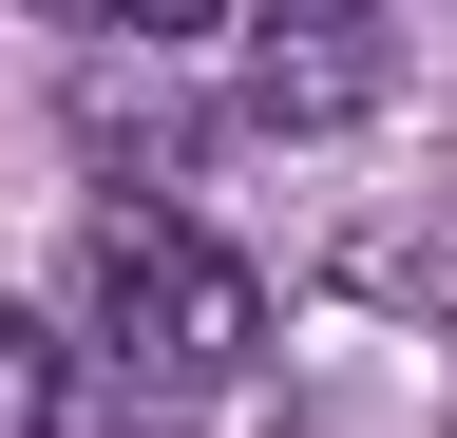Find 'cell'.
<instances>
[{
	"instance_id": "cell-1",
	"label": "cell",
	"mask_w": 457,
	"mask_h": 438,
	"mask_svg": "<svg viewBox=\"0 0 457 438\" xmlns=\"http://www.w3.org/2000/svg\"><path fill=\"white\" fill-rule=\"evenodd\" d=\"M77 343H96L114 381H153V401H210V381L267 343V286L191 229V210L134 191V210H96V229H77Z\"/></svg>"
},
{
	"instance_id": "cell-2",
	"label": "cell",
	"mask_w": 457,
	"mask_h": 438,
	"mask_svg": "<svg viewBox=\"0 0 457 438\" xmlns=\"http://www.w3.org/2000/svg\"><path fill=\"white\" fill-rule=\"evenodd\" d=\"M381 95H400L381 0H248V115L267 134H343V115H381Z\"/></svg>"
},
{
	"instance_id": "cell-3",
	"label": "cell",
	"mask_w": 457,
	"mask_h": 438,
	"mask_svg": "<svg viewBox=\"0 0 457 438\" xmlns=\"http://www.w3.org/2000/svg\"><path fill=\"white\" fill-rule=\"evenodd\" d=\"M0 438H77V362H57L20 305H0Z\"/></svg>"
},
{
	"instance_id": "cell-4",
	"label": "cell",
	"mask_w": 457,
	"mask_h": 438,
	"mask_svg": "<svg viewBox=\"0 0 457 438\" xmlns=\"http://www.w3.org/2000/svg\"><path fill=\"white\" fill-rule=\"evenodd\" d=\"M38 20H77V38H134V58H153V38H210L228 0H38Z\"/></svg>"
}]
</instances>
